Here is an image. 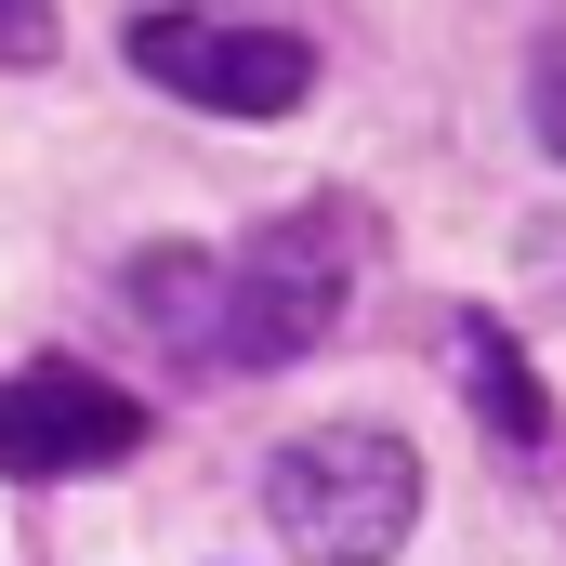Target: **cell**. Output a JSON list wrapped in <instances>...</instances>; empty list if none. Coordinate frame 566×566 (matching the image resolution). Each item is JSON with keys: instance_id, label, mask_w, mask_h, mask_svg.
<instances>
[{"instance_id": "6", "label": "cell", "mask_w": 566, "mask_h": 566, "mask_svg": "<svg viewBox=\"0 0 566 566\" xmlns=\"http://www.w3.org/2000/svg\"><path fill=\"white\" fill-rule=\"evenodd\" d=\"M53 53V0H0V66H40Z\"/></svg>"}, {"instance_id": "1", "label": "cell", "mask_w": 566, "mask_h": 566, "mask_svg": "<svg viewBox=\"0 0 566 566\" xmlns=\"http://www.w3.org/2000/svg\"><path fill=\"white\" fill-rule=\"evenodd\" d=\"M343 277H356V264H343V224L277 211V224L238 238V251H145V264H133V316L185 356V369L264 382V369H290V356L329 343Z\"/></svg>"}, {"instance_id": "5", "label": "cell", "mask_w": 566, "mask_h": 566, "mask_svg": "<svg viewBox=\"0 0 566 566\" xmlns=\"http://www.w3.org/2000/svg\"><path fill=\"white\" fill-rule=\"evenodd\" d=\"M461 382H474V409L514 434V448H541L554 434V409H541V382H527V356L501 343V329H461Z\"/></svg>"}, {"instance_id": "4", "label": "cell", "mask_w": 566, "mask_h": 566, "mask_svg": "<svg viewBox=\"0 0 566 566\" xmlns=\"http://www.w3.org/2000/svg\"><path fill=\"white\" fill-rule=\"evenodd\" d=\"M145 448V409L80 369V356H27L0 369V474L13 488H53V474H93V461H133Z\"/></svg>"}, {"instance_id": "2", "label": "cell", "mask_w": 566, "mask_h": 566, "mask_svg": "<svg viewBox=\"0 0 566 566\" xmlns=\"http://www.w3.org/2000/svg\"><path fill=\"white\" fill-rule=\"evenodd\" d=\"M264 514H277L290 554H316V566H382L409 527H422V448L382 434V422L290 434L277 474H264Z\"/></svg>"}, {"instance_id": "7", "label": "cell", "mask_w": 566, "mask_h": 566, "mask_svg": "<svg viewBox=\"0 0 566 566\" xmlns=\"http://www.w3.org/2000/svg\"><path fill=\"white\" fill-rule=\"evenodd\" d=\"M527 106H541V145H554V158H566V40H554V53H541V80H527Z\"/></svg>"}, {"instance_id": "3", "label": "cell", "mask_w": 566, "mask_h": 566, "mask_svg": "<svg viewBox=\"0 0 566 566\" xmlns=\"http://www.w3.org/2000/svg\"><path fill=\"white\" fill-rule=\"evenodd\" d=\"M133 66L158 93H185V106H211V119H290L303 93H316V40L277 27V13H145L133 27Z\"/></svg>"}]
</instances>
